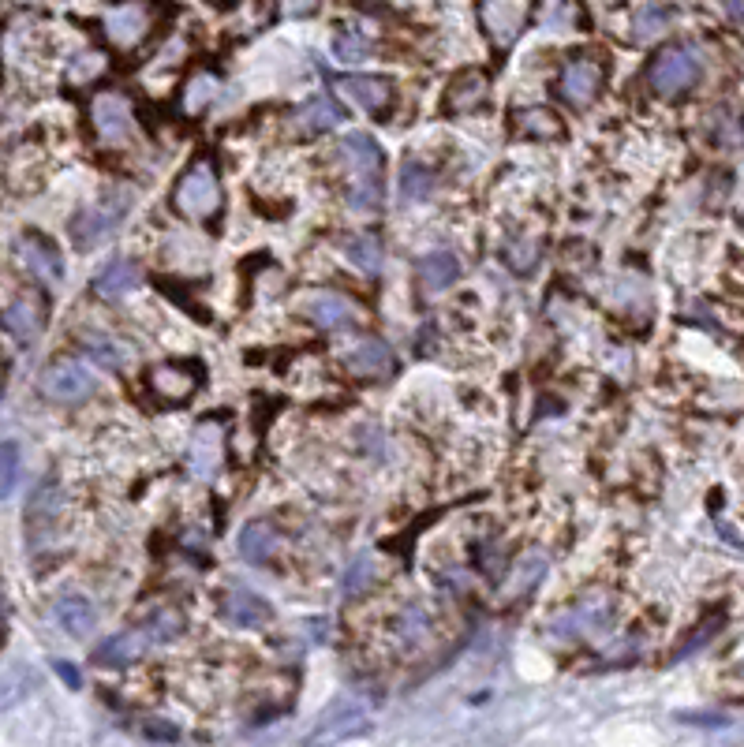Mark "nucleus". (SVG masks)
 I'll use <instances>...</instances> for the list:
<instances>
[{
	"mask_svg": "<svg viewBox=\"0 0 744 747\" xmlns=\"http://www.w3.org/2000/svg\"><path fill=\"white\" fill-rule=\"evenodd\" d=\"M393 632H397V643H401L404 650H415L430 635V617L419 606H408L401 617H397Z\"/></svg>",
	"mask_w": 744,
	"mask_h": 747,
	"instance_id": "nucleus-33",
	"label": "nucleus"
},
{
	"mask_svg": "<svg viewBox=\"0 0 744 747\" xmlns=\"http://www.w3.org/2000/svg\"><path fill=\"white\" fill-rule=\"evenodd\" d=\"M217 460H221V434H217L214 426H202L199 434H195V445H191V471L195 475H210L217 467Z\"/></svg>",
	"mask_w": 744,
	"mask_h": 747,
	"instance_id": "nucleus-32",
	"label": "nucleus"
},
{
	"mask_svg": "<svg viewBox=\"0 0 744 747\" xmlns=\"http://www.w3.org/2000/svg\"><path fill=\"white\" fill-rule=\"evenodd\" d=\"M53 669H57L60 680H64L68 688H79V684H83V677H79V669H75V665H68V662H53Z\"/></svg>",
	"mask_w": 744,
	"mask_h": 747,
	"instance_id": "nucleus-46",
	"label": "nucleus"
},
{
	"mask_svg": "<svg viewBox=\"0 0 744 747\" xmlns=\"http://www.w3.org/2000/svg\"><path fill=\"white\" fill-rule=\"evenodd\" d=\"M139 281H143L139 262H131V258H113V262L101 266V273L94 277V292H98L101 299H120V296H128V292H135Z\"/></svg>",
	"mask_w": 744,
	"mask_h": 747,
	"instance_id": "nucleus-18",
	"label": "nucleus"
},
{
	"mask_svg": "<svg viewBox=\"0 0 744 747\" xmlns=\"http://www.w3.org/2000/svg\"><path fill=\"white\" fill-rule=\"evenodd\" d=\"M315 4H318V0H285L288 15H307V12H315Z\"/></svg>",
	"mask_w": 744,
	"mask_h": 747,
	"instance_id": "nucleus-48",
	"label": "nucleus"
},
{
	"mask_svg": "<svg viewBox=\"0 0 744 747\" xmlns=\"http://www.w3.org/2000/svg\"><path fill=\"white\" fill-rule=\"evenodd\" d=\"M221 617L236 628H258V624H270L273 621V609L266 598H258L251 591H232L221 606Z\"/></svg>",
	"mask_w": 744,
	"mask_h": 747,
	"instance_id": "nucleus-21",
	"label": "nucleus"
},
{
	"mask_svg": "<svg viewBox=\"0 0 744 747\" xmlns=\"http://www.w3.org/2000/svg\"><path fill=\"white\" fill-rule=\"evenodd\" d=\"M677 718L685 721V725H707V729H722V725H730L726 714H677Z\"/></svg>",
	"mask_w": 744,
	"mask_h": 747,
	"instance_id": "nucleus-45",
	"label": "nucleus"
},
{
	"mask_svg": "<svg viewBox=\"0 0 744 747\" xmlns=\"http://www.w3.org/2000/svg\"><path fill=\"white\" fill-rule=\"evenodd\" d=\"M150 385H154V393L169 396V400H187L195 393V374L187 367H176V363H161V367L150 370Z\"/></svg>",
	"mask_w": 744,
	"mask_h": 747,
	"instance_id": "nucleus-27",
	"label": "nucleus"
},
{
	"mask_svg": "<svg viewBox=\"0 0 744 747\" xmlns=\"http://www.w3.org/2000/svg\"><path fill=\"white\" fill-rule=\"evenodd\" d=\"M666 30H670V12L659 8V4H644V8L636 12V19H632L636 42H651V38H659Z\"/></svg>",
	"mask_w": 744,
	"mask_h": 747,
	"instance_id": "nucleus-36",
	"label": "nucleus"
},
{
	"mask_svg": "<svg viewBox=\"0 0 744 747\" xmlns=\"http://www.w3.org/2000/svg\"><path fill=\"white\" fill-rule=\"evenodd\" d=\"M150 647H154V643H150V635H146L143 628L116 632V635H109L98 650H94V662L105 665V669H124V665L139 662Z\"/></svg>",
	"mask_w": 744,
	"mask_h": 747,
	"instance_id": "nucleus-14",
	"label": "nucleus"
},
{
	"mask_svg": "<svg viewBox=\"0 0 744 747\" xmlns=\"http://www.w3.org/2000/svg\"><path fill=\"white\" fill-rule=\"evenodd\" d=\"M236 546H240V557L247 564H270L277 557V550H281V535H277V527L270 520H251L240 531Z\"/></svg>",
	"mask_w": 744,
	"mask_h": 747,
	"instance_id": "nucleus-16",
	"label": "nucleus"
},
{
	"mask_svg": "<svg viewBox=\"0 0 744 747\" xmlns=\"http://www.w3.org/2000/svg\"><path fill=\"white\" fill-rule=\"evenodd\" d=\"M726 15L737 30H744V0H726Z\"/></svg>",
	"mask_w": 744,
	"mask_h": 747,
	"instance_id": "nucleus-47",
	"label": "nucleus"
},
{
	"mask_svg": "<svg viewBox=\"0 0 744 747\" xmlns=\"http://www.w3.org/2000/svg\"><path fill=\"white\" fill-rule=\"evenodd\" d=\"M143 632L150 635V643H172V639H180V632H184V613L176 606L154 609L143 621Z\"/></svg>",
	"mask_w": 744,
	"mask_h": 747,
	"instance_id": "nucleus-30",
	"label": "nucleus"
},
{
	"mask_svg": "<svg viewBox=\"0 0 744 747\" xmlns=\"http://www.w3.org/2000/svg\"><path fill=\"white\" fill-rule=\"evenodd\" d=\"M333 53L341 60H348V64H356V60H363L371 53V45L363 42L356 30H344V34H337V42H333Z\"/></svg>",
	"mask_w": 744,
	"mask_h": 747,
	"instance_id": "nucleus-40",
	"label": "nucleus"
},
{
	"mask_svg": "<svg viewBox=\"0 0 744 747\" xmlns=\"http://www.w3.org/2000/svg\"><path fill=\"white\" fill-rule=\"evenodd\" d=\"M15 251H19V262H23L30 273L45 277V281H60V277H64V258H60L57 247L49 240H42V236H23Z\"/></svg>",
	"mask_w": 744,
	"mask_h": 747,
	"instance_id": "nucleus-17",
	"label": "nucleus"
},
{
	"mask_svg": "<svg viewBox=\"0 0 744 747\" xmlns=\"http://www.w3.org/2000/svg\"><path fill=\"white\" fill-rule=\"evenodd\" d=\"M19 445L15 441H0V497H8L19 482Z\"/></svg>",
	"mask_w": 744,
	"mask_h": 747,
	"instance_id": "nucleus-38",
	"label": "nucleus"
},
{
	"mask_svg": "<svg viewBox=\"0 0 744 747\" xmlns=\"http://www.w3.org/2000/svg\"><path fill=\"white\" fill-rule=\"evenodd\" d=\"M479 564H483V572H487V576L498 579V576H501V564H505V557H501V550L494 553V546H490V542H479Z\"/></svg>",
	"mask_w": 744,
	"mask_h": 747,
	"instance_id": "nucleus-44",
	"label": "nucleus"
},
{
	"mask_svg": "<svg viewBox=\"0 0 744 747\" xmlns=\"http://www.w3.org/2000/svg\"><path fill=\"white\" fill-rule=\"evenodd\" d=\"M83 348L94 355V359H98L101 367H113V370H120L131 359V348L124 344V340L109 337V333H98V329H86V333H83Z\"/></svg>",
	"mask_w": 744,
	"mask_h": 747,
	"instance_id": "nucleus-28",
	"label": "nucleus"
},
{
	"mask_svg": "<svg viewBox=\"0 0 744 747\" xmlns=\"http://www.w3.org/2000/svg\"><path fill=\"white\" fill-rule=\"evenodd\" d=\"M337 154L348 172V187H344L348 206L359 213H374L382 206V146L371 135L356 131V135H344Z\"/></svg>",
	"mask_w": 744,
	"mask_h": 747,
	"instance_id": "nucleus-1",
	"label": "nucleus"
},
{
	"mask_svg": "<svg viewBox=\"0 0 744 747\" xmlns=\"http://www.w3.org/2000/svg\"><path fill=\"white\" fill-rule=\"evenodd\" d=\"M516 124H520V131H524L528 139H558L561 135V120L550 113V109H543V105L524 109V113L516 116Z\"/></svg>",
	"mask_w": 744,
	"mask_h": 747,
	"instance_id": "nucleus-35",
	"label": "nucleus"
},
{
	"mask_svg": "<svg viewBox=\"0 0 744 747\" xmlns=\"http://www.w3.org/2000/svg\"><path fill=\"white\" fill-rule=\"evenodd\" d=\"M143 733L150 736V740H158V744H172V740H180V729H176L172 721H165V718L143 721Z\"/></svg>",
	"mask_w": 744,
	"mask_h": 747,
	"instance_id": "nucleus-43",
	"label": "nucleus"
},
{
	"mask_svg": "<svg viewBox=\"0 0 744 747\" xmlns=\"http://www.w3.org/2000/svg\"><path fill=\"white\" fill-rule=\"evenodd\" d=\"M124 210H128V202H120V198H105V202H98V206H90V210L79 213V217L72 221L75 247L90 251V247H98L101 240H109L116 228L124 225Z\"/></svg>",
	"mask_w": 744,
	"mask_h": 747,
	"instance_id": "nucleus-7",
	"label": "nucleus"
},
{
	"mask_svg": "<svg viewBox=\"0 0 744 747\" xmlns=\"http://www.w3.org/2000/svg\"><path fill=\"white\" fill-rule=\"evenodd\" d=\"M434 184H438L434 169H427L423 161H404V169H401L404 202H427V198L434 195Z\"/></svg>",
	"mask_w": 744,
	"mask_h": 747,
	"instance_id": "nucleus-29",
	"label": "nucleus"
},
{
	"mask_svg": "<svg viewBox=\"0 0 744 747\" xmlns=\"http://www.w3.org/2000/svg\"><path fill=\"white\" fill-rule=\"evenodd\" d=\"M337 90L371 116H382L393 105V83L382 79V75H341Z\"/></svg>",
	"mask_w": 744,
	"mask_h": 747,
	"instance_id": "nucleus-12",
	"label": "nucleus"
},
{
	"mask_svg": "<svg viewBox=\"0 0 744 747\" xmlns=\"http://www.w3.org/2000/svg\"><path fill=\"white\" fill-rule=\"evenodd\" d=\"M505 258H509V266H513L516 273H524V269H531L539 262V243H531V240L505 243Z\"/></svg>",
	"mask_w": 744,
	"mask_h": 747,
	"instance_id": "nucleus-39",
	"label": "nucleus"
},
{
	"mask_svg": "<svg viewBox=\"0 0 744 747\" xmlns=\"http://www.w3.org/2000/svg\"><path fill=\"white\" fill-rule=\"evenodd\" d=\"M700 75H703L700 53L692 45H670V49H662L659 57H655V64L647 71V83H651L655 94L673 98V94L692 90V86L700 83Z\"/></svg>",
	"mask_w": 744,
	"mask_h": 747,
	"instance_id": "nucleus-3",
	"label": "nucleus"
},
{
	"mask_svg": "<svg viewBox=\"0 0 744 747\" xmlns=\"http://www.w3.org/2000/svg\"><path fill=\"white\" fill-rule=\"evenodd\" d=\"M90 116H94V131L105 146H128L131 135H135V116H131V105L124 94H98L94 105H90Z\"/></svg>",
	"mask_w": 744,
	"mask_h": 747,
	"instance_id": "nucleus-6",
	"label": "nucleus"
},
{
	"mask_svg": "<svg viewBox=\"0 0 744 747\" xmlns=\"http://www.w3.org/2000/svg\"><path fill=\"white\" fill-rule=\"evenodd\" d=\"M419 281L427 292H445L460 281V262L453 251H434L419 262Z\"/></svg>",
	"mask_w": 744,
	"mask_h": 747,
	"instance_id": "nucleus-24",
	"label": "nucleus"
},
{
	"mask_svg": "<svg viewBox=\"0 0 744 747\" xmlns=\"http://www.w3.org/2000/svg\"><path fill=\"white\" fill-rule=\"evenodd\" d=\"M367 721H371V706L363 703L356 691H344V695H337V699L318 714V725L311 729L307 740H344V736L363 733Z\"/></svg>",
	"mask_w": 744,
	"mask_h": 747,
	"instance_id": "nucleus-4",
	"label": "nucleus"
},
{
	"mask_svg": "<svg viewBox=\"0 0 744 747\" xmlns=\"http://www.w3.org/2000/svg\"><path fill=\"white\" fill-rule=\"evenodd\" d=\"M483 23H487L494 42L509 45L520 23H524V4L520 0H483Z\"/></svg>",
	"mask_w": 744,
	"mask_h": 747,
	"instance_id": "nucleus-22",
	"label": "nucleus"
},
{
	"mask_svg": "<svg viewBox=\"0 0 744 747\" xmlns=\"http://www.w3.org/2000/svg\"><path fill=\"white\" fill-rule=\"evenodd\" d=\"M94 389H98L94 374L83 363H72V359H60L42 374V393L57 404H83Z\"/></svg>",
	"mask_w": 744,
	"mask_h": 747,
	"instance_id": "nucleus-8",
	"label": "nucleus"
},
{
	"mask_svg": "<svg viewBox=\"0 0 744 747\" xmlns=\"http://www.w3.org/2000/svg\"><path fill=\"white\" fill-rule=\"evenodd\" d=\"M53 613H57L60 628H64L68 635H75V639L90 635L94 632V624H98V609H94V602H90L86 594H60Z\"/></svg>",
	"mask_w": 744,
	"mask_h": 747,
	"instance_id": "nucleus-20",
	"label": "nucleus"
},
{
	"mask_svg": "<svg viewBox=\"0 0 744 747\" xmlns=\"http://www.w3.org/2000/svg\"><path fill=\"white\" fill-rule=\"evenodd\" d=\"M34 684H38V677H34L30 665H12L8 673H0V710H8L19 699H27L30 691H34Z\"/></svg>",
	"mask_w": 744,
	"mask_h": 747,
	"instance_id": "nucleus-31",
	"label": "nucleus"
},
{
	"mask_svg": "<svg viewBox=\"0 0 744 747\" xmlns=\"http://www.w3.org/2000/svg\"><path fill=\"white\" fill-rule=\"evenodd\" d=\"M176 210L184 217H210L221 206V187H217V176L210 165H191L184 172V180L176 184Z\"/></svg>",
	"mask_w": 744,
	"mask_h": 747,
	"instance_id": "nucleus-5",
	"label": "nucleus"
},
{
	"mask_svg": "<svg viewBox=\"0 0 744 747\" xmlns=\"http://www.w3.org/2000/svg\"><path fill=\"white\" fill-rule=\"evenodd\" d=\"M303 314L318 325V329H330V333H341V329H352L359 322L356 303L341 292H311L303 299Z\"/></svg>",
	"mask_w": 744,
	"mask_h": 747,
	"instance_id": "nucleus-11",
	"label": "nucleus"
},
{
	"mask_svg": "<svg viewBox=\"0 0 744 747\" xmlns=\"http://www.w3.org/2000/svg\"><path fill=\"white\" fill-rule=\"evenodd\" d=\"M393 363H397V359L389 352V344L378 337H363L352 352L344 355L348 374H352V378H367V381L389 378V374H393Z\"/></svg>",
	"mask_w": 744,
	"mask_h": 747,
	"instance_id": "nucleus-13",
	"label": "nucleus"
},
{
	"mask_svg": "<svg viewBox=\"0 0 744 747\" xmlns=\"http://www.w3.org/2000/svg\"><path fill=\"white\" fill-rule=\"evenodd\" d=\"M214 94H217V79L214 75H195L191 83H187V90H184V109L191 116L195 113H202L210 101H214Z\"/></svg>",
	"mask_w": 744,
	"mask_h": 747,
	"instance_id": "nucleus-37",
	"label": "nucleus"
},
{
	"mask_svg": "<svg viewBox=\"0 0 744 747\" xmlns=\"http://www.w3.org/2000/svg\"><path fill=\"white\" fill-rule=\"evenodd\" d=\"M101 68H105V57H101V53H83V57L75 60V68H72V83H86V79H94V75H101Z\"/></svg>",
	"mask_w": 744,
	"mask_h": 747,
	"instance_id": "nucleus-42",
	"label": "nucleus"
},
{
	"mask_svg": "<svg viewBox=\"0 0 744 747\" xmlns=\"http://www.w3.org/2000/svg\"><path fill=\"white\" fill-rule=\"evenodd\" d=\"M341 254L348 258V266H356L359 273H367V277L382 269V240H378V236H367V232L348 236V240L341 243Z\"/></svg>",
	"mask_w": 744,
	"mask_h": 747,
	"instance_id": "nucleus-26",
	"label": "nucleus"
},
{
	"mask_svg": "<svg viewBox=\"0 0 744 747\" xmlns=\"http://www.w3.org/2000/svg\"><path fill=\"white\" fill-rule=\"evenodd\" d=\"M105 34L120 49H135L150 34V8L143 0H124L105 12Z\"/></svg>",
	"mask_w": 744,
	"mask_h": 747,
	"instance_id": "nucleus-9",
	"label": "nucleus"
},
{
	"mask_svg": "<svg viewBox=\"0 0 744 747\" xmlns=\"http://www.w3.org/2000/svg\"><path fill=\"white\" fill-rule=\"evenodd\" d=\"M741 673H744V665H741Z\"/></svg>",
	"mask_w": 744,
	"mask_h": 747,
	"instance_id": "nucleus-49",
	"label": "nucleus"
},
{
	"mask_svg": "<svg viewBox=\"0 0 744 747\" xmlns=\"http://www.w3.org/2000/svg\"><path fill=\"white\" fill-rule=\"evenodd\" d=\"M4 325H8V333H12L19 344H34V340H38V333H42V325H45L42 299L19 296L12 307L4 311Z\"/></svg>",
	"mask_w": 744,
	"mask_h": 747,
	"instance_id": "nucleus-19",
	"label": "nucleus"
},
{
	"mask_svg": "<svg viewBox=\"0 0 744 747\" xmlns=\"http://www.w3.org/2000/svg\"><path fill=\"white\" fill-rule=\"evenodd\" d=\"M614 621H617L614 602H610L606 594H591V598H580L573 609L558 613L554 621L546 624V632H550V639L569 643V639H591V635L610 632Z\"/></svg>",
	"mask_w": 744,
	"mask_h": 747,
	"instance_id": "nucleus-2",
	"label": "nucleus"
},
{
	"mask_svg": "<svg viewBox=\"0 0 744 747\" xmlns=\"http://www.w3.org/2000/svg\"><path fill=\"white\" fill-rule=\"evenodd\" d=\"M374 583H378V564H374V557H356V561L348 564V572H344L341 591H344V598H363Z\"/></svg>",
	"mask_w": 744,
	"mask_h": 747,
	"instance_id": "nucleus-34",
	"label": "nucleus"
},
{
	"mask_svg": "<svg viewBox=\"0 0 744 747\" xmlns=\"http://www.w3.org/2000/svg\"><path fill=\"white\" fill-rule=\"evenodd\" d=\"M543 27L546 30H569L573 27V0H546L543 8Z\"/></svg>",
	"mask_w": 744,
	"mask_h": 747,
	"instance_id": "nucleus-41",
	"label": "nucleus"
},
{
	"mask_svg": "<svg viewBox=\"0 0 744 747\" xmlns=\"http://www.w3.org/2000/svg\"><path fill=\"white\" fill-rule=\"evenodd\" d=\"M483 98H487V79L479 71H468L445 90V109L449 113H472V109L483 105Z\"/></svg>",
	"mask_w": 744,
	"mask_h": 747,
	"instance_id": "nucleus-25",
	"label": "nucleus"
},
{
	"mask_svg": "<svg viewBox=\"0 0 744 747\" xmlns=\"http://www.w3.org/2000/svg\"><path fill=\"white\" fill-rule=\"evenodd\" d=\"M60 508H64V490H60L53 479L42 482V486L34 490V497H30V505H27V527H30V535H34V538L49 535V527L60 520Z\"/></svg>",
	"mask_w": 744,
	"mask_h": 747,
	"instance_id": "nucleus-15",
	"label": "nucleus"
},
{
	"mask_svg": "<svg viewBox=\"0 0 744 747\" xmlns=\"http://www.w3.org/2000/svg\"><path fill=\"white\" fill-rule=\"evenodd\" d=\"M292 124H296V131H300V135H322V131H330V127L344 124V113L333 105L330 98H311V101H303L300 109H296Z\"/></svg>",
	"mask_w": 744,
	"mask_h": 747,
	"instance_id": "nucleus-23",
	"label": "nucleus"
},
{
	"mask_svg": "<svg viewBox=\"0 0 744 747\" xmlns=\"http://www.w3.org/2000/svg\"><path fill=\"white\" fill-rule=\"evenodd\" d=\"M558 90H561V98L569 101V105H576V109L591 105L595 94L602 90V64L591 57L569 60L565 71H561V79H558Z\"/></svg>",
	"mask_w": 744,
	"mask_h": 747,
	"instance_id": "nucleus-10",
	"label": "nucleus"
}]
</instances>
